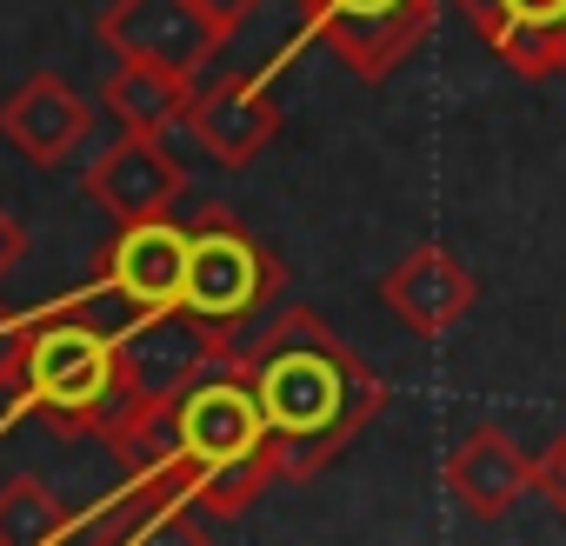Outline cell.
<instances>
[{
	"mask_svg": "<svg viewBox=\"0 0 566 546\" xmlns=\"http://www.w3.org/2000/svg\"><path fill=\"white\" fill-rule=\"evenodd\" d=\"M101 287L120 301L127 321H154L180 307L187 287V227L180 220H127L101 253Z\"/></svg>",
	"mask_w": 566,
	"mask_h": 546,
	"instance_id": "8992f818",
	"label": "cell"
},
{
	"mask_svg": "<svg viewBox=\"0 0 566 546\" xmlns=\"http://www.w3.org/2000/svg\"><path fill=\"white\" fill-rule=\"evenodd\" d=\"M453 8L520 81H566V0H453Z\"/></svg>",
	"mask_w": 566,
	"mask_h": 546,
	"instance_id": "9c48e42d",
	"label": "cell"
},
{
	"mask_svg": "<svg viewBox=\"0 0 566 546\" xmlns=\"http://www.w3.org/2000/svg\"><path fill=\"white\" fill-rule=\"evenodd\" d=\"M167 427H174V453L154 473H167L180 486V500L193 513H207V519L247 513L280 480L260 393H253V380H247V367L233 354H220L213 367H200L167 400Z\"/></svg>",
	"mask_w": 566,
	"mask_h": 546,
	"instance_id": "7a4b0ae2",
	"label": "cell"
},
{
	"mask_svg": "<svg viewBox=\"0 0 566 546\" xmlns=\"http://www.w3.org/2000/svg\"><path fill=\"white\" fill-rule=\"evenodd\" d=\"M539 500H546V506L566 519V433H559V440L539 453Z\"/></svg>",
	"mask_w": 566,
	"mask_h": 546,
	"instance_id": "e0dca14e",
	"label": "cell"
},
{
	"mask_svg": "<svg viewBox=\"0 0 566 546\" xmlns=\"http://www.w3.org/2000/svg\"><path fill=\"white\" fill-rule=\"evenodd\" d=\"M473 301H480V281L460 266V253L440 246V240H420L400 266H387V281H380V307L407 334H420V340L453 334L473 314Z\"/></svg>",
	"mask_w": 566,
	"mask_h": 546,
	"instance_id": "30bf717a",
	"label": "cell"
},
{
	"mask_svg": "<svg viewBox=\"0 0 566 546\" xmlns=\"http://www.w3.org/2000/svg\"><path fill=\"white\" fill-rule=\"evenodd\" d=\"M87 127H94V114L61 74H34V81H21L8 101H0V140H8L21 160H34V167H61L87 140Z\"/></svg>",
	"mask_w": 566,
	"mask_h": 546,
	"instance_id": "4fadbf2b",
	"label": "cell"
},
{
	"mask_svg": "<svg viewBox=\"0 0 566 546\" xmlns=\"http://www.w3.org/2000/svg\"><path fill=\"white\" fill-rule=\"evenodd\" d=\"M101 41L120 61L174 67L187 81H200L207 61L220 54V28L200 14V0H114L101 14Z\"/></svg>",
	"mask_w": 566,
	"mask_h": 546,
	"instance_id": "52a82bcc",
	"label": "cell"
},
{
	"mask_svg": "<svg viewBox=\"0 0 566 546\" xmlns=\"http://www.w3.org/2000/svg\"><path fill=\"white\" fill-rule=\"evenodd\" d=\"M74 519L61 513V500L41 486V480H8L0 486V546H48V539H67Z\"/></svg>",
	"mask_w": 566,
	"mask_h": 546,
	"instance_id": "9a60e30c",
	"label": "cell"
},
{
	"mask_svg": "<svg viewBox=\"0 0 566 546\" xmlns=\"http://www.w3.org/2000/svg\"><path fill=\"white\" fill-rule=\"evenodd\" d=\"M120 227L127 220H160L174 200H180V160L160 147V134H140V127H127L94 167H87V180H81Z\"/></svg>",
	"mask_w": 566,
	"mask_h": 546,
	"instance_id": "7c38bea8",
	"label": "cell"
},
{
	"mask_svg": "<svg viewBox=\"0 0 566 546\" xmlns=\"http://www.w3.org/2000/svg\"><path fill=\"white\" fill-rule=\"evenodd\" d=\"M440 480H447V493L460 500V513L467 519H486V526H500L526 493H539V460L506 433V427H467L453 447H447V460H440Z\"/></svg>",
	"mask_w": 566,
	"mask_h": 546,
	"instance_id": "ba28073f",
	"label": "cell"
},
{
	"mask_svg": "<svg viewBox=\"0 0 566 546\" xmlns=\"http://www.w3.org/2000/svg\"><path fill=\"white\" fill-rule=\"evenodd\" d=\"M294 14L307 41H327L354 67V81L380 87L433 34L440 0H294Z\"/></svg>",
	"mask_w": 566,
	"mask_h": 546,
	"instance_id": "5b68a950",
	"label": "cell"
},
{
	"mask_svg": "<svg viewBox=\"0 0 566 546\" xmlns=\"http://www.w3.org/2000/svg\"><path fill=\"white\" fill-rule=\"evenodd\" d=\"M200 14H207V21L220 28V41H227V34H240V28L260 14V0H200Z\"/></svg>",
	"mask_w": 566,
	"mask_h": 546,
	"instance_id": "ac0fdd59",
	"label": "cell"
},
{
	"mask_svg": "<svg viewBox=\"0 0 566 546\" xmlns=\"http://www.w3.org/2000/svg\"><path fill=\"white\" fill-rule=\"evenodd\" d=\"M21 253H28V227H21V220H14L8 207H0V273H8V266H14Z\"/></svg>",
	"mask_w": 566,
	"mask_h": 546,
	"instance_id": "d6986e66",
	"label": "cell"
},
{
	"mask_svg": "<svg viewBox=\"0 0 566 546\" xmlns=\"http://www.w3.org/2000/svg\"><path fill=\"white\" fill-rule=\"evenodd\" d=\"M107 107L120 127H140V134H167L174 120H187L193 107V81L174 74V67H147V61H120V74L107 81Z\"/></svg>",
	"mask_w": 566,
	"mask_h": 546,
	"instance_id": "5bb4252c",
	"label": "cell"
},
{
	"mask_svg": "<svg viewBox=\"0 0 566 546\" xmlns=\"http://www.w3.org/2000/svg\"><path fill=\"white\" fill-rule=\"evenodd\" d=\"M200 147L220 167H247L253 154H266V140L280 134V101L266 87V74H227V81H193V107H187Z\"/></svg>",
	"mask_w": 566,
	"mask_h": 546,
	"instance_id": "8fae6325",
	"label": "cell"
},
{
	"mask_svg": "<svg viewBox=\"0 0 566 546\" xmlns=\"http://www.w3.org/2000/svg\"><path fill=\"white\" fill-rule=\"evenodd\" d=\"M28 321L8 307V301H0V393H14L21 387V360H28Z\"/></svg>",
	"mask_w": 566,
	"mask_h": 546,
	"instance_id": "2e32d148",
	"label": "cell"
},
{
	"mask_svg": "<svg viewBox=\"0 0 566 546\" xmlns=\"http://www.w3.org/2000/svg\"><path fill=\"white\" fill-rule=\"evenodd\" d=\"M21 393L34 413H48L67 433H87L101 447H120L160 400L140 387L120 347V321H101V301H67L28 334Z\"/></svg>",
	"mask_w": 566,
	"mask_h": 546,
	"instance_id": "3957f363",
	"label": "cell"
},
{
	"mask_svg": "<svg viewBox=\"0 0 566 546\" xmlns=\"http://www.w3.org/2000/svg\"><path fill=\"white\" fill-rule=\"evenodd\" d=\"M280 294V260L260 233H247L233 213H200L187 227V287H180V314L220 347L233 354L247 340V327L273 307Z\"/></svg>",
	"mask_w": 566,
	"mask_h": 546,
	"instance_id": "277c9868",
	"label": "cell"
},
{
	"mask_svg": "<svg viewBox=\"0 0 566 546\" xmlns=\"http://www.w3.org/2000/svg\"><path fill=\"white\" fill-rule=\"evenodd\" d=\"M233 360L247 367V380L260 393L280 480H314V473H327L387 413V400H394V387L314 307L273 314L253 340L233 347Z\"/></svg>",
	"mask_w": 566,
	"mask_h": 546,
	"instance_id": "6da1fadb",
	"label": "cell"
}]
</instances>
